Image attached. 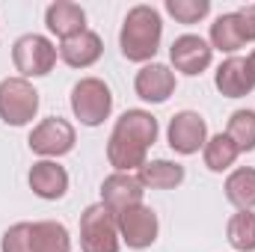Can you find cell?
<instances>
[{
	"instance_id": "23",
	"label": "cell",
	"mask_w": 255,
	"mask_h": 252,
	"mask_svg": "<svg viewBox=\"0 0 255 252\" xmlns=\"http://www.w3.org/2000/svg\"><path fill=\"white\" fill-rule=\"evenodd\" d=\"M226 238L235 252H255V211L232 214V220L226 226Z\"/></svg>"
},
{
	"instance_id": "14",
	"label": "cell",
	"mask_w": 255,
	"mask_h": 252,
	"mask_svg": "<svg viewBox=\"0 0 255 252\" xmlns=\"http://www.w3.org/2000/svg\"><path fill=\"white\" fill-rule=\"evenodd\" d=\"M57 54H60V60H63L65 65H71V68H89V65H95L101 60L104 42H101L98 33L83 30V33H77V36H71V39H63L60 48H57Z\"/></svg>"
},
{
	"instance_id": "26",
	"label": "cell",
	"mask_w": 255,
	"mask_h": 252,
	"mask_svg": "<svg viewBox=\"0 0 255 252\" xmlns=\"http://www.w3.org/2000/svg\"><path fill=\"white\" fill-rule=\"evenodd\" d=\"M0 252H33V223H15L3 232Z\"/></svg>"
},
{
	"instance_id": "2",
	"label": "cell",
	"mask_w": 255,
	"mask_h": 252,
	"mask_svg": "<svg viewBox=\"0 0 255 252\" xmlns=\"http://www.w3.org/2000/svg\"><path fill=\"white\" fill-rule=\"evenodd\" d=\"M71 113L80 119V125L98 127L113 110V92L101 77H80L71 86Z\"/></svg>"
},
{
	"instance_id": "3",
	"label": "cell",
	"mask_w": 255,
	"mask_h": 252,
	"mask_svg": "<svg viewBox=\"0 0 255 252\" xmlns=\"http://www.w3.org/2000/svg\"><path fill=\"white\" fill-rule=\"evenodd\" d=\"M122 238H119V223L116 214L95 202L80 214V250L83 252H119Z\"/></svg>"
},
{
	"instance_id": "10",
	"label": "cell",
	"mask_w": 255,
	"mask_h": 252,
	"mask_svg": "<svg viewBox=\"0 0 255 252\" xmlns=\"http://www.w3.org/2000/svg\"><path fill=\"white\" fill-rule=\"evenodd\" d=\"M142 196H145V187L133 172H113L101 181V205H107L113 214L142 205Z\"/></svg>"
},
{
	"instance_id": "8",
	"label": "cell",
	"mask_w": 255,
	"mask_h": 252,
	"mask_svg": "<svg viewBox=\"0 0 255 252\" xmlns=\"http://www.w3.org/2000/svg\"><path fill=\"white\" fill-rule=\"evenodd\" d=\"M166 139H169V148L175 154H196L205 148L208 142V122L196 113V110H181L172 116L169 130H166Z\"/></svg>"
},
{
	"instance_id": "18",
	"label": "cell",
	"mask_w": 255,
	"mask_h": 252,
	"mask_svg": "<svg viewBox=\"0 0 255 252\" xmlns=\"http://www.w3.org/2000/svg\"><path fill=\"white\" fill-rule=\"evenodd\" d=\"M136 178L145 190H175L178 184H184L187 172L175 160H145V166L136 172Z\"/></svg>"
},
{
	"instance_id": "17",
	"label": "cell",
	"mask_w": 255,
	"mask_h": 252,
	"mask_svg": "<svg viewBox=\"0 0 255 252\" xmlns=\"http://www.w3.org/2000/svg\"><path fill=\"white\" fill-rule=\"evenodd\" d=\"M145 154H148V148L128 136L110 133V139H107V160L116 172H139L145 166Z\"/></svg>"
},
{
	"instance_id": "25",
	"label": "cell",
	"mask_w": 255,
	"mask_h": 252,
	"mask_svg": "<svg viewBox=\"0 0 255 252\" xmlns=\"http://www.w3.org/2000/svg\"><path fill=\"white\" fill-rule=\"evenodd\" d=\"M166 12L178 24H199L211 12V0H166Z\"/></svg>"
},
{
	"instance_id": "13",
	"label": "cell",
	"mask_w": 255,
	"mask_h": 252,
	"mask_svg": "<svg viewBox=\"0 0 255 252\" xmlns=\"http://www.w3.org/2000/svg\"><path fill=\"white\" fill-rule=\"evenodd\" d=\"M27 184L30 190L45 199V202H57L68 193V172L65 166H60L57 160H36L30 175H27Z\"/></svg>"
},
{
	"instance_id": "27",
	"label": "cell",
	"mask_w": 255,
	"mask_h": 252,
	"mask_svg": "<svg viewBox=\"0 0 255 252\" xmlns=\"http://www.w3.org/2000/svg\"><path fill=\"white\" fill-rule=\"evenodd\" d=\"M238 27H241L244 45H247V42H255V3L238 9Z\"/></svg>"
},
{
	"instance_id": "12",
	"label": "cell",
	"mask_w": 255,
	"mask_h": 252,
	"mask_svg": "<svg viewBox=\"0 0 255 252\" xmlns=\"http://www.w3.org/2000/svg\"><path fill=\"white\" fill-rule=\"evenodd\" d=\"M214 86L226 98H244L255 89V77L247 65V57H229L217 65L214 71Z\"/></svg>"
},
{
	"instance_id": "24",
	"label": "cell",
	"mask_w": 255,
	"mask_h": 252,
	"mask_svg": "<svg viewBox=\"0 0 255 252\" xmlns=\"http://www.w3.org/2000/svg\"><path fill=\"white\" fill-rule=\"evenodd\" d=\"M226 136L238 145V151H255V113L253 110H235L229 116Z\"/></svg>"
},
{
	"instance_id": "21",
	"label": "cell",
	"mask_w": 255,
	"mask_h": 252,
	"mask_svg": "<svg viewBox=\"0 0 255 252\" xmlns=\"http://www.w3.org/2000/svg\"><path fill=\"white\" fill-rule=\"evenodd\" d=\"M33 252H71L68 229L57 220L33 223Z\"/></svg>"
},
{
	"instance_id": "1",
	"label": "cell",
	"mask_w": 255,
	"mask_h": 252,
	"mask_svg": "<svg viewBox=\"0 0 255 252\" xmlns=\"http://www.w3.org/2000/svg\"><path fill=\"white\" fill-rule=\"evenodd\" d=\"M160 39H163V18L154 6H133L128 9L122 30H119V48L122 57L130 63H151L154 54L160 51Z\"/></svg>"
},
{
	"instance_id": "6",
	"label": "cell",
	"mask_w": 255,
	"mask_h": 252,
	"mask_svg": "<svg viewBox=\"0 0 255 252\" xmlns=\"http://www.w3.org/2000/svg\"><path fill=\"white\" fill-rule=\"evenodd\" d=\"M27 142H30V151L39 154L42 160H57V157H63V154H68L74 148L77 133H74V125L68 119L48 116V119H42L33 127Z\"/></svg>"
},
{
	"instance_id": "20",
	"label": "cell",
	"mask_w": 255,
	"mask_h": 252,
	"mask_svg": "<svg viewBox=\"0 0 255 252\" xmlns=\"http://www.w3.org/2000/svg\"><path fill=\"white\" fill-rule=\"evenodd\" d=\"M223 190H226V199L238 211H253L255 208V169L253 166H241V169L229 172Z\"/></svg>"
},
{
	"instance_id": "28",
	"label": "cell",
	"mask_w": 255,
	"mask_h": 252,
	"mask_svg": "<svg viewBox=\"0 0 255 252\" xmlns=\"http://www.w3.org/2000/svg\"><path fill=\"white\" fill-rule=\"evenodd\" d=\"M247 65H250V71H253V77H255V51L247 57Z\"/></svg>"
},
{
	"instance_id": "16",
	"label": "cell",
	"mask_w": 255,
	"mask_h": 252,
	"mask_svg": "<svg viewBox=\"0 0 255 252\" xmlns=\"http://www.w3.org/2000/svg\"><path fill=\"white\" fill-rule=\"evenodd\" d=\"M113 133L128 136V139H133V142H139V145L151 148V145L157 142L160 125H157V119H154L148 110H139V107H133V110H125V113L116 119Z\"/></svg>"
},
{
	"instance_id": "9",
	"label": "cell",
	"mask_w": 255,
	"mask_h": 252,
	"mask_svg": "<svg viewBox=\"0 0 255 252\" xmlns=\"http://www.w3.org/2000/svg\"><path fill=\"white\" fill-rule=\"evenodd\" d=\"M169 60H172V68L187 74V77H196L202 71L211 68V60H214V48L208 45V39L202 36H193V33H184L172 42L169 48Z\"/></svg>"
},
{
	"instance_id": "4",
	"label": "cell",
	"mask_w": 255,
	"mask_h": 252,
	"mask_svg": "<svg viewBox=\"0 0 255 252\" xmlns=\"http://www.w3.org/2000/svg\"><path fill=\"white\" fill-rule=\"evenodd\" d=\"M39 113V92L30 80L18 77H6L0 80V119L12 127L30 125Z\"/></svg>"
},
{
	"instance_id": "19",
	"label": "cell",
	"mask_w": 255,
	"mask_h": 252,
	"mask_svg": "<svg viewBox=\"0 0 255 252\" xmlns=\"http://www.w3.org/2000/svg\"><path fill=\"white\" fill-rule=\"evenodd\" d=\"M208 45L220 54H229V57H235L244 48V36H241V27H238V12H226L211 24Z\"/></svg>"
},
{
	"instance_id": "5",
	"label": "cell",
	"mask_w": 255,
	"mask_h": 252,
	"mask_svg": "<svg viewBox=\"0 0 255 252\" xmlns=\"http://www.w3.org/2000/svg\"><path fill=\"white\" fill-rule=\"evenodd\" d=\"M57 57H60L57 45L48 36H39V33H27L12 45V63L21 71L24 80L51 74V68L57 65Z\"/></svg>"
},
{
	"instance_id": "15",
	"label": "cell",
	"mask_w": 255,
	"mask_h": 252,
	"mask_svg": "<svg viewBox=\"0 0 255 252\" xmlns=\"http://www.w3.org/2000/svg\"><path fill=\"white\" fill-rule=\"evenodd\" d=\"M45 24L63 42V39H71V36H77V33L86 30V12H83V6H77L71 0H57V3L48 6Z\"/></svg>"
},
{
	"instance_id": "11",
	"label": "cell",
	"mask_w": 255,
	"mask_h": 252,
	"mask_svg": "<svg viewBox=\"0 0 255 252\" xmlns=\"http://www.w3.org/2000/svg\"><path fill=\"white\" fill-rule=\"evenodd\" d=\"M133 89L142 101L163 104L175 92V71L163 63H145L133 77Z\"/></svg>"
},
{
	"instance_id": "7",
	"label": "cell",
	"mask_w": 255,
	"mask_h": 252,
	"mask_svg": "<svg viewBox=\"0 0 255 252\" xmlns=\"http://www.w3.org/2000/svg\"><path fill=\"white\" fill-rule=\"evenodd\" d=\"M116 223H119L122 244H128L130 250L151 247L157 241V232H160V220L148 205H136V208H128L122 214H116Z\"/></svg>"
},
{
	"instance_id": "22",
	"label": "cell",
	"mask_w": 255,
	"mask_h": 252,
	"mask_svg": "<svg viewBox=\"0 0 255 252\" xmlns=\"http://www.w3.org/2000/svg\"><path fill=\"white\" fill-rule=\"evenodd\" d=\"M241 157L238 145L226 136V133H217V136H208L205 148H202V160L211 172H226L235 166V160Z\"/></svg>"
}]
</instances>
